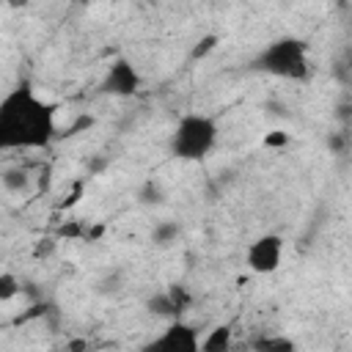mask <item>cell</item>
Wrapping results in <instances>:
<instances>
[{"label": "cell", "mask_w": 352, "mask_h": 352, "mask_svg": "<svg viewBox=\"0 0 352 352\" xmlns=\"http://www.w3.org/2000/svg\"><path fill=\"white\" fill-rule=\"evenodd\" d=\"M19 292H22V280L14 272H0V302L16 300Z\"/></svg>", "instance_id": "13"}, {"label": "cell", "mask_w": 352, "mask_h": 352, "mask_svg": "<svg viewBox=\"0 0 352 352\" xmlns=\"http://www.w3.org/2000/svg\"><path fill=\"white\" fill-rule=\"evenodd\" d=\"M146 308H148L151 316L165 319V322H170V319H182V316L176 314V305H173V300H170V294H168L165 289L157 292V294H151V297L146 300Z\"/></svg>", "instance_id": "9"}, {"label": "cell", "mask_w": 352, "mask_h": 352, "mask_svg": "<svg viewBox=\"0 0 352 352\" xmlns=\"http://www.w3.org/2000/svg\"><path fill=\"white\" fill-rule=\"evenodd\" d=\"M165 292L170 294V300H173V305H176V314L184 316V314L190 311V305H192V292H190L184 283H170Z\"/></svg>", "instance_id": "11"}, {"label": "cell", "mask_w": 352, "mask_h": 352, "mask_svg": "<svg viewBox=\"0 0 352 352\" xmlns=\"http://www.w3.org/2000/svg\"><path fill=\"white\" fill-rule=\"evenodd\" d=\"M253 346L264 349V352H289V349H294V341L286 336H261L253 341Z\"/></svg>", "instance_id": "12"}, {"label": "cell", "mask_w": 352, "mask_h": 352, "mask_svg": "<svg viewBox=\"0 0 352 352\" xmlns=\"http://www.w3.org/2000/svg\"><path fill=\"white\" fill-rule=\"evenodd\" d=\"M140 85H143V77L135 69V63L126 60V58H116L107 66L104 77H102V91L110 94V96H118V99L135 96L140 91Z\"/></svg>", "instance_id": "5"}, {"label": "cell", "mask_w": 352, "mask_h": 352, "mask_svg": "<svg viewBox=\"0 0 352 352\" xmlns=\"http://www.w3.org/2000/svg\"><path fill=\"white\" fill-rule=\"evenodd\" d=\"M88 236V231H82V226H77V223H63L60 228H58V236Z\"/></svg>", "instance_id": "18"}, {"label": "cell", "mask_w": 352, "mask_h": 352, "mask_svg": "<svg viewBox=\"0 0 352 352\" xmlns=\"http://www.w3.org/2000/svg\"><path fill=\"white\" fill-rule=\"evenodd\" d=\"M0 3H3V0H0Z\"/></svg>", "instance_id": "22"}, {"label": "cell", "mask_w": 352, "mask_h": 352, "mask_svg": "<svg viewBox=\"0 0 352 352\" xmlns=\"http://www.w3.org/2000/svg\"><path fill=\"white\" fill-rule=\"evenodd\" d=\"M253 72L278 77V80H292L302 82L311 77V60H308V44L297 36H280L270 41L253 60Z\"/></svg>", "instance_id": "2"}, {"label": "cell", "mask_w": 352, "mask_h": 352, "mask_svg": "<svg viewBox=\"0 0 352 352\" xmlns=\"http://www.w3.org/2000/svg\"><path fill=\"white\" fill-rule=\"evenodd\" d=\"M6 6H11V8H22V6H28V0H3Z\"/></svg>", "instance_id": "20"}, {"label": "cell", "mask_w": 352, "mask_h": 352, "mask_svg": "<svg viewBox=\"0 0 352 352\" xmlns=\"http://www.w3.org/2000/svg\"><path fill=\"white\" fill-rule=\"evenodd\" d=\"M289 140H292L289 132H283V129H272V132L264 135V148H286Z\"/></svg>", "instance_id": "16"}, {"label": "cell", "mask_w": 352, "mask_h": 352, "mask_svg": "<svg viewBox=\"0 0 352 352\" xmlns=\"http://www.w3.org/2000/svg\"><path fill=\"white\" fill-rule=\"evenodd\" d=\"M280 261H283L280 234H261L245 248V264L253 275H272L280 270Z\"/></svg>", "instance_id": "4"}, {"label": "cell", "mask_w": 352, "mask_h": 352, "mask_svg": "<svg viewBox=\"0 0 352 352\" xmlns=\"http://www.w3.org/2000/svg\"><path fill=\"white\" fill-rule=\"evenodd\" d=\"M0 184L6 187V192H11V195H22V192H30L33 179H30V170H28V168L14 165V168L0 170Z\"/></svg>", "instance_id": "7"}, {"label": "cell", "mask_w": 352, "mask_h": 352, "mask_svg": "<svg viewBox=\"0 0 352 352\" xmlns=\"http://www.w3.org/2000/svg\"><path fill=\"white\" fill-rule=\"evenodd\" d=\"M327 146H330L333 151H341V148H344V138H341V135H336V138H330V140H327Z\"/></svg>", "instance_id": "19"}, {"label": "cell", "mask_w": 352, "mask_h": 352, "mask_svg": "<svg viewBox=\"0 0 352 352\" xmlns=\"http://www.w3.org/2000/svg\"><path fill=\"white\" fill-rule=\"evenodd\" d=\"M138 201H140L143 206H160V204L165 201V192H162V187H160L157 182H146V184L140 187V192H138Z\"/></svg>", "instance_id": "14"}, {"label": "cell", "mask_w": 352, "mask_h": 352, "mask_svg": "<svg viewBox=\"0 0 352 352\" xmlns=\"http://www.w3.org/2000/svg\"><path fill=\"white\" fill-rule=\"evenodd\" d=\"M55 138V104L19 82L0 99V151L44 148Z\"/></svg>", "instance_id": "1"}, {"label": "cell", "mask_w": 352, "mask_h": 352, "mask_svg": "<svg viewBox=\"0 0 352 352\" xmlns=\"http://www.w3.org/2000/svg\"><path fill=\"white\" fill-rule=\"evenodd\" d=\"M217 41H220L217 36H204V38H201V41H198V44L192 47V52H190V58H192V60H201L204 55H209V52H212V50L217 47Z\"/></svg>", "instance_id": "15"}, {"label": "cell", "mask_w": 352, "mask_h": 352, "mask_svg": "<svg viewBox=\"0 0 352 352\" xmlns=\"http://www.w3.org/2000/svg\"><path fill=\"white\" fill-rule=\"evenodd\" d=\"M74 3H88V0H74Z\"/></svg>", "instance_id": "21"}, {"label": "cell", "mask_w": 352, "mask_h": 352, "mask_svg": "<svg viewBox=\"0 0 352 352\" xmlns=\"http://www.w3.org/2000/svg\"><path fill=\"white\" fill-rule=\"evenodd\" d=\"M217 138H220V126L212 116L206 113H184L173 132H170V140H168V148L176 160H184V162H201L206 160L214 146H217Z\"/></svg>", "instance_id": "3"}, {"label": "cell", "mask_w": 352, "mask_h": 352, "mask_svg": "<svg viewBox=\"0 0 352 352\" xmlns=\"http://www.w3.org/2000/svg\"><path fill=\"white\" fill-rule=\"evenodd\" d=\"M231 336H234L231 324H217L198 341V352H226L231 349Z\"/></svg>", "instance_id": "8"}, {"label": "cell", "mask_w": 352, "mask_h": 352, "mask_svg": "<svg viewBox=\"0 0 352 352\" xmlns=\"http://www.w3.org/2000/svg\"><path fill=\"white\" fill-rule=\"evenodd\" d=\"M198 330L182 319H170L165 324V330L146 346V349H157V352H198Z\"/></svg>", "instance_id": "6"}, {"label": "cell", "mask_w": 352, "mask_h": 352, "mask_svg": "<svg viewBox=\"0 0 352 352\" xmlns=\"http://www.w3.org/2000/svg\"><path fill=\"white\" fill-rule=\"evenodd\" d=\"M55 248H58V242H55V239H41V242L36 245L33 256H36V258H41V256H52V253H55Z\"/></svg>", "instance_id": "17"}, {"label": "cell", "mask_w": 352, "mask_h": 352, "mask_svg": "<svg viewBox=\"0 0 352 352\" xmlns=\"http://www.w3.org/2000/svg\"><path fill=\"white\" fill-rule=\"evenodd\" d=\"M179 236H182V223H176V220H160L151 228V242L157 248H170Z\"/></svg>", "instance_id": "10"}]
</instances>
